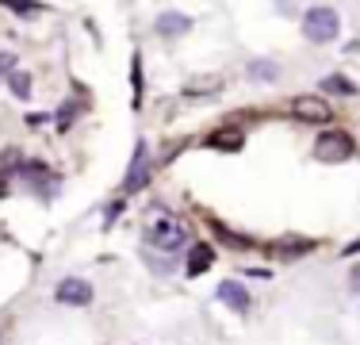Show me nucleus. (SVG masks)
Instances as JSON below:
<instances>
[{
	"label": "nucleus",
	"mask_w": 360,
	"mask_h": 345,
	"mask_svg": "<svg viewBox=\"0 0 360 345\" xmlns=\"http://www.w3.org/2000/svg\"><path fill=\"white\" fill-rule=\"evenodd\" d=\"M291 115L303 119V123H330L333 108H330L326 96H295L291 100Z\"/></svg>",
	"instance_id": "nucleus-4"
},
{
	"label": "nucleus",
	"mask_w": 360,
	"mask_h": 345,
	"mask_svg": "<svg viewBox=\"0 0 360 345\" xmlns=\"http://www.w3.org/2000/svg\"><path fill=\"white\" fill-rule=\"evenodd\" d=\"M219 299L234 310V315H245V310H250V291H245L238 280H222L219 284Z\"/></svg>",
	"instance_id": "nucleus-8"
},
{
	"label": "nucleus",
	"mask_w": 360,
	"mask_h": 345,
	"mask_svg": "<svg viewBox=\"0 0 360 345\" xmlns=\"http://www.w3.org/2000/svg\"><path fill=\"white\" fill-rule=\"evenodd\" d=\"M207 146H211V150H242L245 134L234 131V127H222V131H215V134L207 138Z\"/></svg>",
	"instance_id": "nucleus-10"
},
{
	"label": "nucleus",
	"mask_w": 360,
	"mask_h": 345,
	"mask_svg": "<svg viewBox=\"0 0 360 345\" xmlns=\"http://www.w3.org/2000/svg\"><path fill=\"white\" fill-rule=\"evenodd\" d=\"M150 184V158H146V142H139V150H134V161H131V172H127L123 180V192H139V188Z\"/></svg>",
	"instance_id": "nucleus-6"
},
{
	"label": "nucleus",
	"mask_w": 360,
	"mask_h": 345,
	"mask_svg": "<svg viewBox=\"0 0 360 345\" xmlns=\"http://www.w3.org/2000/svg\"><path fill=\"white\" fill-rule=\"evenodd\" d=\"M8 89H12L15 100H31V77L23 73V69H12V73H8Z\"/></svg>",
	"instance_id": "nucleus-12"
},
{
	"label": "nucleus",
	"mask_w": 360,
	"mask_h": 345,
	"mask_svg": "<svg viewBox=\"0 0 360 345\" xmlns=\"http://www.w3.org/2000/svg\"><path fill=\"white\" fill-rule=\"evenodd\" d=\"M146 238H150V246L165 249V253H176L188 242V222L176 219V215H169V211H153L150 219H146Z\"/></svg>",
	"instance_id": "nucleus-1"
},
{
	"label": "nucleus",
	"mask_w": 360,
	"mask_h": 345,
	"mask_svg": "<svg viewBox=\"0 0 360 345\" xmlns=\"http://www.w3.org/2000/svg\"><path fill=\"white\" fill-rule=\"evenodd\" d=\"M322 92H338V96H353V92H356V84H353V81H345L341 73H330V77H322Z\"/></svg>",
	"instance_id": "nucleus-13"
},
{
	"label": "nucleus",
	"mask_w": 360,
	"mask_h": 345,
	"mask_svg": "<svg viewBox=\"0 0 360 345\" xmlns=\"http://www.w3.org/2000/svg\"><path fill=\"white\" fill-rule=\"evenodd\" d=\"M215 265V249L211 246H192V253H188V276H200L203 269H211Z\"/></svg>",
	"instance_id": "nucleus-11"
},
{
	"label": "nucleus",
	"mask_w": 360,
	"mask_h": 345,
	"mask_svg": "<svg viewBox=\"0 0 360 345\" xmlns=\"http://www.w3.org/2000/svg\"><path fill=\"white\" fill-rule=\"evenodd\" d=\"M54 299L65 307H89L92 303V284L81 280V276H70V280H62L54 288Z\"/></svg>",
	"instance_id": "nucleus-5"
},
{
	"label": "nucleus",
	"mask_w": 360,
	"mask_h": 345,
	"mask_svg": "<svg viewBox=\"0 0 360 345\" xmlns=\"http://www.w3.org/2000/svg\"><path fill=\"white\" fill-rule=\"evenodd\" d=\"M245 77L257 84H272V81H280V65L272 62V58H257V62H250V69H245Z\"/></svg>",
	"instance_id": "nucleus-9"
},
{
	"label": "nucleus",
	"mask_w": 360,
	"mask_h": 345,
	"mask_svg": "<svg viewBox=\"0 0 360 345\" xmlns=\"http://www.w3.org/2000/svg\"><path fill=\"white\" fill-rule=\"evenodd\" d=\"M353 288L360 291V272H353Z\"/></svg>",
	"instance_id": "nucleus-16"
},
{
	"label": "nucleus",
	"mask_w": 360,
	"mask_h": 345,
	"mask_svg": "<svg viewBox=\"0 0 360 345\" xmlns=\"http://www.w3.org/2000/svg\"><path fill=\"white\" fill-rule=\"evenodd\" d=\"M153 31H158L161 39H180V34L192 31V20L180 15V12H161L158 20H153Z\"/></svg>",
	"instance_id": "nucleus-7"
},
{
	"label": "nucleus",
	"mask_w": 360,
	"mask_h": 345,
	"mask_svg": "<svg viewBox=\"0 0 360 345\" xmlns=\"http://www.w3.org/2000/svg\"><path fill=\"white\" fill-rule=\"evenodd\" d=\"M15 161H20V153H15V150H4V153H0V169H12Z\"/></svg>",
	"instance_id": "nucleus-15"
},
{
	"label": "nucleus",
	"mask_w": 360,
	"mask_h": 345,
	"mask_svg": "<svg viewBox=\"0 0 360 345\" xmlns=\"http://www.w3.org/2000/svg\"><path fill=\"white\" fill-rule=\"evenodd\" d=\"M12 65H15V54L4 50V54H0V73H12Z\"/></svg>",
	"instance_id": "nucleus-14"
},
{
	"label": "nucleus",
	"mask_w": 360,
	"mask_h": 345,
	"mask_svg": "<svg viewBox=\"0 0 360 345\" xmlns=\"http://www.w3.org/2000/svg\"><path fill=\"white\" fill-rule=\"evenodd\" d=\"M353 153H356V142L345 131H326V134H319V142H314V158L326 161V165L349 161Z\"/></svg>",
	"instance_id": "nucleus-3"
},
{
	"label": "nucleus",
	"mask_w": 360,
	"mask_h": 345,
	"mask_svg": "<svg viewBox=\"0 0 360 345\" xmlns=\"http://www.w3.org/2000/svg\"><path fill=\"white\" fill-rule=\"evenodd\" d=\"M338 31H341V15L333 12V8L314 4V8H307V12H303V34H307L311 42L326 46V42L338 39Z\"/></svg>",
	"instance_id": "nucleus-2"
}]
</instances>
